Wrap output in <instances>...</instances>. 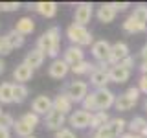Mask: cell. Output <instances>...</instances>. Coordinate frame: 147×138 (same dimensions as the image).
Masks as SVG:
<instances>
[{"mask_svg": "<svg viewBox=\"0 0 147 138\" xmlns=\"http://www.w3.org/2000/svg\"><path fill=\"white\" fill-rule=\"evenodd\" d=\"M116 103V94L109 89H98L88 92V96L81 103V109L88 112H99V110H109Z\"/></svg>", "mask_w": 147, "mask_h": 138, "instance_id": "cell-1", "label": "cell"}, {"mask_svg": "<svg viewBox=\"0 0 147 138\" xmlns=\"http://www.w3.org/2000/svg\"><path fill=\"white\" fill-rule=\"evenodd\" d=\"M20 7H22L20 2H2V11H17Z\"/></svg>", "mask_w": 147, "mask_h": 138, "instance_id": "cell-36", "label": "cell"}, {"mask_svg": "<svg viewBox=\"0 0 147 138\" xmlns=\"http://www.w3.org/2000/svg\"><path fill=\"white\" fill-rule=\"evenodd\" d=\"M0 11H2V2H0Z\"/></svg>", "mask_w": 147, "mask_h": 138, "instance_id": "cell-48", "label": "cell"}, {"mask_svg": "<svg viewBox=\"0 0 147 138\" xmlns=\"http://www.w3.org/2000/svg\"><path fill=\"white\" fill-rule=\"evenodd\" d=\"M144 109L147 110V98H145V103H144Z\"/></svg>", "mask_w": 147, "mask_h": 138, "instance_id": "cell-46", "label": "cell"}, {"mask_svg": "<svg viewBox=\"0 0 147 138\" xmlns=\"http://www.w3.org/2000/svg\"><path fill=\"white\" fill-rule=\"evenodd\" d=\"M140 57H142V63H147V43L142 46V50H140Z\"/></svg>", "mask_w": 147, "mask_h": 138, "instance_id": "cell-40", "label": "cell"}, {"mask_svg": "<svg viewBox=\"0 0 147 138\" xmlns=\"http://www.w3.org/2000/svg\"><path fill=\"white\" fill-rule=\"evenodd\" d=\"M4 72H6V61H4V59L0 57V76H2Z\"/></svg>", "mask_w": 147, "mask_h": 138, "instance_id": "cell-43", "label": "cell"}, {"mask_svg": "<svg viewBox=\"0 0 147 138\" xmlns=\"http://www.w3.org/2000/svg\"><path fill=\"white\" fill-rule=\"evenodd\" d=\"M68 72H70V64L61 57L53 59V61L50 63V66H48V76L53 77V79H63V77H66Z\"/></svg>", "mask_w": 147, "mask_h": 138, "instance_id": "cell-14", "label": "cell"}, {"mask_svg": "<svg viewBox=\"0 0 147 138\" xmlns=\"http://www.w3.org/2000/svg\"><path fill=\"white\" fill-rule=\"evenodd\" d=\"M123 31H127V33H131V35H134V33H144V31H147V26L144 24H140V22H136L132 17H127L125 20H123Z\"/></svg>", "mask_w": 147, "mask_h": 138, "instance_id": "cell-25", "label": "cell"}, {"mask_svg": "<svg viewBox=\"0 0 147 138\" xmlns=\"http://www.w3.org/2000/svg\"><path fill=\"white\" fill-rule=\"evenodd\" d=\"M119 66L127 68V70H132V66H134V57H132V55H129L127 59H123V61L119 63Z\"/></svg>", "mask_w": 147, "mask_h": 138, "instance_id": "cell-39", "label": "cell"}, {"mask_svg": "<svg viewBox=\"0 0 147 138\" xmlns=\"http://www.w3.org/2000/svg\"><path fill=\"white\" fill-rule=\"evenodd\" d=\"M131 17L134 18L136 22L147 26V4H136L134 9H132V13H131Z\"/></svg>", "mask_w": 147, "mask_h": 138, "instance_id": "cell-28", "label": "cell"}, {"mask_svg": "<svg viewBox=\"0 0 147 138\" xmlns=\"http://www.w3.org/2000/svg\"><path fill=\"white\" fill-rule=\"evenodd\" d=\"M53 110V99L46 94H40L31 101V112H35L37 116H46V114Z\"/></svg>", "mask_w": 147, "mask_h": 138, "instance_id": "cell-11", "label": "cell"}, {"mask_svg": "<svg viewBox=\"0 0 147 138\" xmlns=\"http://www.w3.org/2000/svg\"><path fill=\"white\" fill-rule=\"evenodd\" d=\"M125 127H127V122L123 118H112L105 127L96 131L92 138H119L125 133Z\"/></svg>", "mask_w": 147, "mask_h": 138, "instance_id": "cell-4", "label": "cell"}, {"mask_svg": "<svg viewBox=\"0 0 147 138\" xmlns=\"http://www.w3.org/2000/svg\"><path fill=\"white\" fill-rule=\"evenodd\" d=\"M15 30L18 31L20 35H31L33 33V30H35V22H33V18L31 17H20L17 20V24H15Z\"/></svg>", "mask_w": 147, "mask_h": 138, "instance_id": "cell-22", "label": "cell"}, {"mask_svg": "<svg viewBox=\"0 0 147 138\" xmlns=\"http://www.w3.org/2000/svg\"><path fill=\"white\" fill-rule=\"evenodd\" d=\"M11 52H13V46L9 44L7 37L2 35V37H0V57H6V55H9Z\"/></svg>", "mask_w": 147, "mask_h": 138, "instance_id": "cell-33", "label": "cell"}, {"mask_svg": "<svg viewBox=\"0 0 147 138\" xmlns=\"http://www.w3.org/2000/svg\"><path fill=\"white\" fill-rule=\"evenodd\" d=\"M110 48H112V44H110L109 41L99 39V41H96V43L92 44L90 52H92V55H94V59H96L98 63H109Z\"/></svg>", "mask_w": 147, "mask_h": 138, "instance_id": "cell-12", "label": "cell"}, {"mask_svg": "<svg viewBox=\"0 0 147 138\" xmlns=\"http://www.w3.org/2000/svg\"><path fill=\"white\" fill-rule=\"evenodd\" d=\"M138 90L147 96V74L145 76H140V79H138Z\"/></svg>", "mask_w": 147, "mask_h": 138, "instance_id": "cell-38", "label": "cell"}, {"mask_svg": "<svg viewBox=\"0 0 147 138\" xmlns=\"http://www.w3.org/2000/svg\"><path fill=\"white\" fill-rule=\"evenodd\" d=\"M109 77H110V83H125L129 81V77H131V70H127V68L119 66V64H114V66L109 68Z\"/></svg>", "mask_w": 147, "mask_h": 138, "instance_id": "cell-20", "label": "cell"}, {"mask_svg": "<svg viewBox=\"0 0 147 138\" xmlns=\"http://www.w3.org/2000/svg\"><path fill=\"white\" fill-rule=\"evenodd\" d=\"M142 136H144V138H147V127H145V131L142 133Z\"/></svg>", "mask_w": 147, "mask_h": 138, "instance_id": "cell-45", "label": "cell"}, {"mask_svg": "<svg viewBox=\"0 0 147 138\" xmlns=\"http://www.w3.org/2000/svg\"><path fill=\"white\" fill-rule=\"evenodd\" d=\"M63 92L74 101V103H83V101H85V98L88 96V83H85V81H76V79H74L72 83H68L66 89H64Z\"/></svg>", "mask_w": 147, "mask_h": 138, "instance_id": "cell-6", "label": "cell"}, {"mask_svg": "<svg viewBox=\"0 0 147 138\" xmlns=\"http://www.w3.org/2000/svg\"><path fill=\"white\" fill-rule=\"evenodd\" d=\"M96 64L94 63H90V61H81V63H77V64H74V66L70 68V72L72 74H76V76H86V74H90L96 70Z\"/></svg>", "mask_w": 147, "mask_h": 138, "instance_id": "cell-26", "label": "cell"}, {"mask_svg": "<svg viewBox=\"0 0 147 138\" xmlns=\"http://www.w3.org/2000/svg\"><path fill=\"white\" fill-rule=\"evenodd\" d=\"M15 125V118L11 116V114L4 112L2 116H0V129H11Z\"/></svg>", "mask_w": 147, "mask_h": 138, "instance_id": "cell-34", "label": "cell"}, {"mask_svg": "<svg viewBox=\"0 0 147 138\" xmlns=\"http://www.w3.org/2000/svg\"><path fill=\"white\" fill-rule=\"evenodd\" d=\"M140 94H142V92L138 90V87H131V89H127L123 94L116 96L114 109L121 110V112H127V110L134 109V105L138 103V99H140Z\"/></svg>", "mask_w": 147, "mask_h": 138, "instance_id": "cell-5", "label": "cell"}, {"mask_svg": "<svg viewBox=\"0 0 147 138\" xmlns=\"http://www.w3.org/2000/svg\"><path fill=\"white\" fill-rule=\"evenodd\" d=\"M140 72H142V76H145V74H147V63H142L140 64Z\"/></svg>", "mask_w": 147, "mask_h": 138, "instance_id": "cell-44", "label": "cell"}, {"mask_svg": "<svg viewBox=\"0 0 147 138\" xmlns=\"http://www.w3.org/2000/svg\"><path fill=\"white\" fill-rule=\"evenodd\" d=\"M92 15H94V6H92L90 2H79V4H76V9H74V24L86 26L90 22Z\"/></svg>", "mask_w": 147, "mask_h": 138, "instance_id": "cell-7", "label": "cell"}, {"mask_svg": "<svg viewBox=\"0 0 147 138\" xmlns=\"http://www.w3.org/2000/svg\"><path fill=\"white\" fill-rule=\"evenodd\" d=\"M55 138H77V136H76V133H74L70 127H64V129L55 133Z\"/></svg>", "mask_w": 147, "mask_h": 138, "instance_id": "cell-35", "label": "cell"}, {"mask_svg": "<svg viewBox=\"0 0 147 138\" xmlns=\"http://www.w3.org/2000/svg\"><path fill=\"white\" fill-rule=\"evenodd\" d=\"M28 9L39 13V15L44 17V18H53L55 15H57L59 6H57V2H35V4H30Z\"/></svg>", "mask_w": 147, "mask_h": 138, "instance_id": "cell-13", "label": "cell"}, {"mask_svg": "<svg viewBox=\"0 0 147 138\" xmlns=\"http://www.w3.org/2000/svg\"><path fill=\"white\" fill-rule=\"evenodd\" d=\"M107 83H110L109 77V70H103V68H96L94 72L90 74V85L98 89H107Z\"/></svg>", "mask_w": 147, "mask_h": 138, "instance_id": "cell-18", "label": "cell"}, {"mask_svg": "<svg viewBox=\"0 0 147 138\" xmlns=\"http://www.w3.org/2000/svg\"><path fill=\"white\" fill-rule=\"evenodd\" d=\"M129 55H131L129 44H127V43H121V41H118V43H114L112 48H110L109 64H110V66H114V64H119L123 59H127Z\"/></svg>", "mask_w": 147, "mask_h": 138, "instance_id": "cell-10", "label": "cell"}, {"mask_svg": "<svg viewBox=\"0 0 147 138\" xmlns=\"http://www.w3.org/2000/svg\"><path fill=\"white\" fill-rule=\"evenodd\" d=\"M119 138H144L142 135H134V133H123Z\"/></svg>", "mask_w": 147, "mask_h": 138, "instance_id": "cell-42", "label": "cell"}, {"mask_svg": "<svg viewBox=\"0 0 147 138\" xmlns=\"http://www.w3.org/2000/svg\"><path fill=\"white\" fill-rule=\"evenodd\" d=\"M145 127H147V120L144 116H134L127 123L129 133H134V135H142V133L145 131Z\"/></svg>", "mask_w": 147, "mask_h": 138, "instance_id": "cell-27", "label": "cell"}, {"mask_svg": "<svg viewBox=\"0 0 147 138\" xmlns=\"http://www.w3.org/2000/svg\"><path fill=\"white\" fill-rule=\"evenodd\" d=\"M44 123H46V129H50V131H61V129H64V125L68 123V118L66 114L59 112V110H50L48 114L44 116Z\"/></svg>", "mask_w": 147, "mask_h": 138, "instance_id": "cell-9", "label": "cell"}, {"mask_svg": "<svg viewBox=\"0 0 147 138\" xmlns=\"http://www.w3.org/2000/svg\"><path fill=\"white\" fill-rule=\"evenodd\" d=\"M28 96H30V89L26 85L15 83V89H13V103H22Z\"/></svg>", "mask_w": 147, "mask_h": 138, "instance_id": "cell-31", "label": "cell"}, {"mask_svg": "<svg viewBox=\"0 0 147 138\" xmlns=\"http://www.w3.org/2000/svg\"><path fill=\"white\" fill-rule=\"evenodd\" d=\"M6 37H7L9 44L13 46V50H15V48H22V46H24V43H26V37H24V35H20V33H18V31L15 30V28H13L11 31H7Z\"/></svg>", "mask_w": 147, "mask_h": 138, "instance_id": "cell-30", "label": "cell"}, {"mask_svg": "<svg viewBox=\"0 0 147 138\" xmlns=\"http://www.w3.org/2000/svg\"><path fill=\"white\" fill-rule=\"evenodd\" d=\"M37 48L44 52L48 57L57 59L61 52V30L57 26H52L37 39Z\"/></svg>", "mask_w": 147, "mask_h": 138, "instance_id": "cell-2", "label": "cell"}, {"mask_svg": "<svg viewBox=\"0 0 147 138\" xmlns=\"http://www.w3.org/2000/svg\"><path fill=\"white\" fill-rule=\"evenodd\" d=\"M13 131H15V135L20 136V138H28V136L33 135V127H30L26 122H22L20 118L15 122V125H13Z\"/></svg>", "mask_w": 147, "mask_h": 138, "instance_id": "cell-29", "label": "cell"}, {"mask_svg": "<svg viewBox=\"0 0 147 138\" xmlns=\"http://www.w3.org/2000/svg\"><path fill=\"white\" fill-rule=\"evenodd\" d=\"M96 17H98V20L103 22V24H110V22H114V18H116V11L110 7V4H101L98 7V11H96Z\"/></svg>", "mask_w": 147, "mask_h": 138, "instance_id": "cell-21", "label": "cell"}, {"mask_svg": "<svg viewBox=\"0 0 147 138\" xmlns=\"http://www.w3.org/2000/svg\"><path fill=\"white\" fill-rule=\"evenodd\" d=\"M66 37H68V41H70L74 46H79V48H83V46H92L96 43L94 37H92V31L88 30V28L74 24V22L66 28Z\"/></svg>", "mask_w": 147, "mask_h": 138, "instance_id": "cell-3", "label": "cell"}, {"mask_svg": "<svg viewBox=\"0 0 147 138\" xmlns=\"http://www.w3.org/2000/svg\"><path fill=\"white\" fill-rule=\"evenodd\" d=\"M28 138H35V136H33V135H31V136H28Z\"/></svg>", "mask_w": 147, "mask_h": 138, "instance_id": "cell-49", "label": "cell"}, {"mask_svg": "<svg viewBox=\"0 0 147 138\" xmlns=\"http://www.w3.org/2000/svg\"><path fill=\"white\" fill-rule=\"evenodd\" d=\"M33 68L31 66H28V64L22 61L20 64H17L15 66V70H13V79H15L18 85H26L28 81L31 79V77H33Z\"/></svg>", "mask_w": 147, "mask_h": 138, "instance_id": "cell-15", "label": "cell"}, {"mask_svg": "<svg viewBox=\"0 0 147 138\" xmlns=\"http://www.w3.org/2000/svg\"><path fill=\"white\" fill-rule=\"evenodd\" d=\"M13 89H15V83H9V81L0 83V103L2 105L13 103Z\"/></svg>", "mask_w": 147, "mask_h": 138, "instance_id": "cell-24", "label": "cell"}, {"mask_svg": "<svg viewBox=\"0 0 147 138\" xmlns=\"http://www.w3.org/2000/svg\"><path fill=\"white\" fill-rule=\"evenodd\" d=\"M110 118L109 116V112L107 110H99V112H92V122H90V129H94V133L96 131H99L101 127H105L107 123L110 122Z\"/></svg>", "mask_w": 147, "mask_h": 138, "instance_id": "cell-23", "label": "cell"}, {"mask_svg": "<svg viewBox=\"0 0 147 138\" xmlns=\"http://www.w3.org/2000/svg\"><path fill=\"white\" fill-rule=\"evenodd\" d=\"M0 138H11V131L9 129H0Z\"/></svg>", "mask_w": 147, "mask_h": 138, "instance_id": "cell-41", "label": "cell"}, {"mask_svg": "<svg viewBox=\"0 0 147 138\" xmlns=\"http://www.w3.org/2000/svg\"><path fill=\"white\" fill-rule=\"evenodd\" d=\"M92 122V112L85 109H77L68 116V125L72 129H88Z\"/></svg>", "mask_w": 147, "mask_h": 138, "instance_id": "cell-8", "label": "cell"}, {"mask_svg": "<svg viewBox=\"0 0 147 138\" xmlns=\"http://www.w3.org/2000/svg\"><path fill=\"white\" fill-rule=\"evenodd\" d=\"M110 4V7H112L114 9V11H125V9L127 7H131V4H129V2H109Z\"/></svg>", "mask_w": 147, "mask_h": 138, "instance_id": "cell-37", "label": "cell"}, {"mask_svg": "<svg viewBox=\"0 0 147 138\" xmlns=\"http://www.w3.org/2000/svg\"><path fill=\"white\" fill-rule=\"evenodd\" d=\"M44 59H46V53H44V52H40V50L35 46V48H31L30 52L26 53V57H24V63L28 64V66H31V68L35 70V68L42 66Z\"/></svg>", "mask_w": 147, "mask_h": 138, "instance_id": "cell-19", "label": "cell"}, {"mask_svg": "<svg viewBox=\"0 0 147 138\" xmlns=\"http://www.w3.org/2000/svg\"><path fill=\"white\" fill-rule=\"evenodd\" d=\"M20 120H22V122H26L30 127H33V129H35L37 125H39V122H40V116H37L35 112H31V110H30V112L22 114V116H20Z\"/></svg>", "mask_w": 147, "mask_h": 138, "instance_id": "cell-32", "label": "cell"}, {"mask_svg": "<svg viewBox=\"0 0 147 138\" xmlns=\"http://www.w3.org/2000/svg\"><path fill=\"white\" fill-rule=\"evenodd\" d=\"M53 109L55 110H59V112H63V114H72L74 112V101L68 98L64 92H61V94H57L53 98Z\"/></svg>", "mask_w": 147, "mask_h": 138, "instance_id": "cell-17", "label": "cell"}, {"mask_svg": "<svg viewBox=\"0 0 147 138\" xmlns=\"http://www.w3.org/2000/svg\"><path fill=\"white\" fill-rule=\"evenodd\" d=\"M2 114H4V112H2V107H0V116H2Z\"/></svg>", "mask_w": 147, "mask_h": 138, "instance_id": "cell-47", "label": "cell"}, {"mask_svg": "<svg viewBox=\"0 0 147 138\" xmlns=\"http://www.w3.org/2000/svg\"><path fill=\"white\" fill-rule=\"evenodd\" d=\"M63 59H64L68 64H70V68H72L74 64L85 61V52H83V48H79V46L70 44V46H68V48L63 52Z\"/></svg>", "mask_w": 147, "mask_h": 138, "instance_id": "cell-16", "label": "cell"}]
</instances>
